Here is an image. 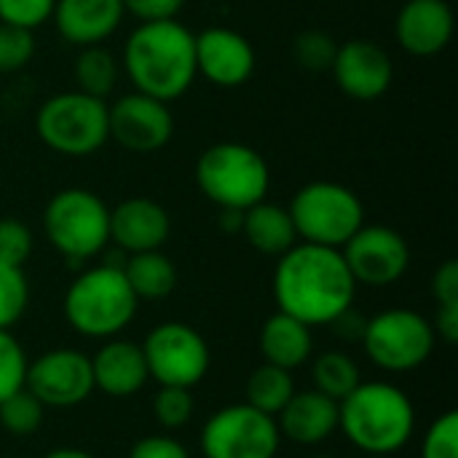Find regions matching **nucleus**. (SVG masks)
Wrapping results in <instances>:
<instances>
[{
  "instance_id": "cd10ccee",
  "label": "nucleus",
  "mask_w": 458,
  "mask_h": 458,
  "mask_svg": "<svg viewBox=\"0 0 458 458\" xmlns=\"http://www.w3.org/2000/svg\"><path fill=\"white\" fill-rule=\"evenodd\" d=\"M43 413H46L43 403L21 386L19 392H13L0 403V427L19 437L35 435L43 424Z\"/></svg>"
},
{
  "instance_id": "c85d7f7f",
  "label": "nucleus",
  "mask_w": 458,
  "mask_h": 458,
  "mask_svg": "<svg viewBox=\"0 0 458 458\" xmlns=\"http://www.w3.org/2000/svg\"><path fill=\"white\" fill-rule=\"evenodd\" d=\"M30 306V282L21 268L0 263V330H11Z\"/></svg>"
},
{
  "instance_id": "1a4fd4ad",
  "label": "nucleus",
  "mask_w": 458,
  "mask_h": 458,
  "mask_svg": "<svg viewBox=\"0 0 458 458\" xmlns=\"http://www.w3.org/2000/svg\"><path fill=\"white\" fill-rule=\"evenodd\" d=\"M360 344L376 368L411 373L432 357L437 335L424 314L413 309H386L365 322Z\"/></svg>"
},
{
  "instance_id": "aec40b11",
  "label": "nucleus",
  "mask_w": 458,
  "mask_h": 458,
  "mask_svg": "<svg viewBox=\"0 0 458 458\" xmlns=\"http://www.w3.org/2000/svg\"><path fill=\"white\" fill-rule=\"evenodd\" d=\"M276 427L295 445H319L338 432V403L317 389L295 392L279 411Z\"/></svg>"
},
{
  "instance_id": "4be33fe9",
  "label": "nucleus",
  "mask_w": 458,
  "mask_h": 458,
  "mask_svg": "<svg viewBox=\"0 0 458 458\" xmlns=\"http://www.w3.org/2000/svg\"><path fill=\"white\" fill-rule=\"evenodd\" d=\"M311 349H314L311 327L290 314L276 311L260 327V354L268 365H276L293 373L295 368L309 362Z\"/></svg>"
},
{
  "instance_id": "c756f323",
  "label": "nucleus",
  "mask_w": 458,
  "mask_h": 458,
  "mask_svg": "<svg viewBox=\"0 0 458 458\" xmlns=\"http://www.w3.org/2000/svg\"><path fill=\"white\" fill-rule=\"evenodd\" d=\"M335 51H338L335 38L322 30H303L293 40V56L306 72H330Z\"/></svg>"
},
{
  "instance_id": "58836bf2",
  "label": "nucleus",
  "mask_w": 458,
  "mask_h": 458,
  "mask_svg": "<svg viewBox=\"0 0 458 458\" xmlns=\"http://www.w3.org/2000/svg\"><path fill=\"white\" fill-rule=\"evenodd\" d=\"M432 295L437 301V306H448L458 303V263L456 260H445L435 276H432Z\"/></svg>"
},
{
  "instance_id": "412c9836",
  "label": "nucleus",
  "mask_w": 458,
  "mask_h": 458,
  "mask_svg": "<svg viewBox=\"0 0 458 458\" xmlns=\"http://www.w3.org/2000/svg\"><path fill=\"white\" fill-rule=\"evenodd\" d=\"M91 373L94 389L107 397H131L150 381L142 346L121 338H107V344L91 357Z\"/></svg>"
},
{
  "instance_id": "6ab92c4d",
  "label": "nucleus",
  "mask_w": 458,
  "mask_h": 458,
  "mask_svg": "<svg viewBox=\"0 0 458 458\" xmlns=\"http://www.w3.org/2000/svg\"><path fill=\"white\" fill-rule=\"evenodd\" d=\"M126 11L121 0H56L54 27L75 48L102 46L121 27Z\"/></svg>"
},
{
  "instance_id": "39448f33",
  "label": "nucleus",
  "mask_w": 458,
  "mask_h": 458,
  "mask_svg": "<svg viewBox=\"0 0 458 458\" xmlns=\"http://www.w3.org/2000/svg\"><path fill=\"white\" fill-rule=\"evenodd\" d=\"M196 185L217 209H250L271 188V166L244 142H215L196 158Z\"/></svg>"
},
{
  "instance_id": "5701e85b",
  "label": "nucleus",
  "mask_w": 458,
  "mask_h": 458,
  "mask_svg": "<svg viewBox=\"0 0 458 458\" xmlns=\"http://www.w3.org/2000/svg\"><path fill=\"white\" fill-rule=\"evenodd\" d=\"M242 233L250 242V247L266 258H279L293 244H298V233H295V225H293L287 207L274 204L268 199L244 209Z\"/></svg>"
},
{
  "instance_id": "c03bdc74",
  "label": "nucleus",
  "mask_w": 458,
  "mask_h": 458,
  "mask_svg": "<svg viewBox=\"0 0 458 458\" xmlns=\"http://www.w3.org/2000/svg\"><path fill=\"white\" fill-rule=\"evenodd\" d=\"M311 458H333V456H322V454H319V456H311Z\"/></svg>"
},
{
  "instance_id": "f03ea898",
  "label": "nucleus",
  "mask_w": 458,
  "mask_h": 458,
  "mask_svg": "<svg viewBox=\"0 0 458 458\" xmlns=\"http://www.w3.org/2000/svg\"><path fill=\"white\" fill-rule=\"evenodd\" d=\"M121 67L134 91L174 102L185 97L199 78L196 32L177 19L140 21L123 43Z\"/></svg>"
},
{
  "instance_id": "37998d69",
  "label": "nucleus",
  "mask_w": 458,
  "mask_h": 458,
  "mask_svg": "<svg viewBox=\"0 0 458 458\" xmlns=\"http://www.w3.org/2000/svg\"><path fill=\"white\" fill-rule=\"evenodd\" d=\"M43 458H94L91 454L81 451V448H56L51 454H46Z\"/></svg>"
},
{
  "instance_id": "e433bc0d",
  "label": "nucleus",
  "mask_w": 458,
  "mask_h": 458,
  "mask_svg": "<svg viewBox=\"0 0 458 458\" xmlns=\"http://www.w3.org/2000/svg\"><path fill=\"white\" fill-rule=\"evenodd\" d=\"M123 11L131 13L137 21H161V19H177L185 0H121Z\"/></svg>"
},
{
  "instance_id": "ea45409f",
  "label": "nucleus",
  "mask_w": 458,
  "mask_h": 458,
  "mask_svg": "<svg viewBox=\"0 0 458 458\" xmlns=\"http://www.w3.org/2000/svg\"><path fill=\"white\" fill-rule=\"evenodd\" d=\"M435 335L443 338L445 344H456L458 341V303L448 306H437V317H435Z\"/></svg>"
},
{
  "instance_id": "b1692460",
  "label": "nucleus",
  "mask_w": 458,
  "mask_h": 458,
  "mask_svg": "<svg viewBox=\"0 0 458 458\" xmlns=\"http://www.w3.org/2000/svg\"><path fill=\"white\" fill-rule=\"evenodd\" d=\"M121 271L137 301H161L169 298L177 287V268L161 250L126 255Z\"/></svg>"
},
{
  "instance_id": "2eb2a0df",
  "label": "nucleus",
  "mask_w": 458,
  "mask_h": 458,
  "mask_svg": "<svg viewBox=\"0 0 458 458\" xmlns=\"http://www.w3.org/2000/svg\"><path fill=\"white\" fill-rule=\"evenodd\" d=\"M330 72L335 86L357 102L381 99L394 83V62L389 51L370 38H352L338 43Z\"/></svg>"
},
{
  "instance_id": "4468645a",
  "label": "nucleus",
  "mask_w": 458,
  "mask_h": 458,
  "mask_svg": "<svg viewBox=\"0 0 458 458\" xmlns=\"http://www.w3.org/2000/svg\"><path fill=\"white\" fill-rule=\"evenodd\" d=\"M24 389L35 394L43 408H75L94 392L91 357L78 349H51L35 362H27Z\"/></svg>"
},
{
  "instance_id": "a211bd4d",
  "label": "nucleus",
  "mask_w": 458,
  "mask_h": 458,
  "mask_svg": "<svg viewBox=\"0 0 458 458\" xmlns=\"http://www.w3.org/2000/svg\"><path fill=\"white\" fill-rule=\"evenodd\" d=\"M169 233V212L148 196L123 199L115 209H110V242L126 255L161 250Z\"/></svg>"
},
{
  "instance_id": "423d86ee",
  "label": "nucleus",
  "mask_w": 458,
  "mask_h": 458,
  "mask_svg": "<svg viewBox=\"0 0 458 458\" xmlns=\"http://www.w3.org/2000/svg\"><path fill=\"white\" fill-rule=\"evenodd\" d=\"M107 105V99L81 89L59 91L38 107L35 131L48 150L67 158H89L110 142Z\"/></svg>"
},
{
  "instance_id": "f8f14e48",
  "label": "nucleus",
  "mask_w": 458,
  "mask_h": 458,
  "mask_svg": "<svg viewBox=\"0 0 458 458\" xmlns=\"http://www.w3.org/2000/svg\"><path fill=\"white\" fill-rule=\"evenodd\" d=\"M107 115L110 140L137 156L158 153L174 137V115L169 110V102H161L142 91L121 94L113 105H107Z\"/></svg>"
},
{
  "instance_id": "6e6552de",
  "label": "nucleus",
  "mask_w": 458,
  "mask_h": 458,
  "mask_svg": "<svg viewBox=\"0 0 458 458\" xmlns=\"http://www.w3.org/2000/svg\"><path fill=\"white\" fill-rule=\"evenodd\" d=\"M287 212L293 217L298 242L335 250H341L365 225L362 199L349 185L333 180H314L301 185Z\"/></svg>"
},
{
  "instance_id": "20e7f679",
  "label": "nucleus",
  "mask_w": 458,
  "mask_h": 458,
  "mask_svg": "<svg viewBox=\"0 0 458 458\" xmlns=\"http://www.w3.org/2000/svg\"><path fill=\"white\" fill-rule=\"evenodd\" d=\"M137 295L131 293L121 268L99 263L81 271L62 301L67 325L83 338L107 341L126 330L137 314Z\"/></svg>"
},
{
  "instance_id": "393cba45",
  "label": "nucleus",
  "mask_w": 458,
  "mask_h": 458,
  "mask_svg": "<svg viewBox=\"0 0 458 458\" xmlns=\"http://www.w3.org/2000/svg\"><path fill=\"white\" fill-rule=\"evenodd\" d=\"M72 70H75V83L81 91L107 99L118 83L121 62L105 46H86V48H78Z\"/></svg>"
},
{
  "instance_id": "f257e3e1",
  "label": "nucleus",
  "mask_w": 458,
  "mask_h": 458,
  "mask_svg": "<svg viewBox=\"0 0 458 458\" xmlns=\"http://www.w3.org/2000/svg\"><path fill=\"white\" fill-rule=\"evenodd\" d=\"M357 282L335 247L298 242L279 255L274 268V301L282 314L309 327L333 325L354 306Z\"/></svg>"
},
{
  "instance_id": "bb28decb",
  "label": "nucleus",
  "mask_w": 458,
  "mask_h": 458,
  "mask_svg": "<svg viewBox=\"0 0 458 458\" xmlns=\"http://www.w3.org/2000/svg\"><path fill=\"white\" fill-rule=\"evenodd\" d=\"M314 376V389L322 392L325 397L341 403L346 394H352L360 386V368L357 362L344 354V352H325L314 360L311 368Z\"/></svg>"
},
{
  "instance_id": "7ed1b4c3",
  "label": "nucleus",
  "mask_w": 458,
  "mask_h": 458,
  "mask_svg": "<svg viewBox=\"0 0 458 458\" xmlns=\"http://www.w3.org/2000/svg\"><path fill=\"white\" fill-rule=\"evenodd\" d=\"M338 429L365 456H394L413 440L416 408L389 381H360L338 403Z\"/></svg>"
},
{
  "instance_id": "473e14b6",
  "label": "nucleus",
  "mask_w": 458,
  "mask_h": 458,
  "mask_svg": "<svg viewBox=\"0 0 458 458\" xmlns=\"http://www.w3.org/2000/svg\"><path fill=\"white\" fill-rule=\"evenodd\" d=\"M27 354L11 330H0V403L24 386Z\"/></svg>"
},
{
  "instance_id": "f3484780",
  "label": "nucleus",
  "mask_w": 458,
  "mask_h": 458,
  "mask_svg": "<svg viewBox=\"0 0 458 458\" xmlns=\"http://www.w3.org/2000/svg\"><path fill=\"white\" fill-rule=\"evenodd\" d=\"M456 32V16L448 0H405L394 19V35L411 56L443 54Z\"/></svg>"
},
{
  "instance_id": "4c0bfd02",
  "label": "nucleus",
  "mask_w": 458,
  "mask_h": 458,
  "mask_svg": "<svg viewBox=\"0 0 458 458\" xmlns=\"http://www.w3.org/2000/svg\"><path fill=\"white\" fill-rule=\"evenodd\" d=\"M129 458H191L188 448L169 435H150L131 445Z\"/></svg>"
},
{
  "instance_id": "a19ab883",
  "label": "nucleus",
  "mask_w": 458,
  "mask_h": 458,
  "mask_svg": "<svg viewBox=\"0 0 458 458\" xmlns=\"http://www.w3.org/2000/svg\"><path fill=\"white\" fill-rule=\"evenodd\" d=\"M365 322H368V319L357 317L354 309H349L346 314H341V317L333 322V327H338L341 338H346V341H352V338L360 341V338H362V330H365Z\"/></svg>"
},
{
  "instance_id": "9b49d317",
  "label": "nucleus",
  "mask_w": 458,
  "mask_h": 458,
  "mask_svg": "<svg viewBox=\"0 0 458 458\" xmlns=\"http://www.w3.org/2000/svg\"><path fill=\"white\" fill-rule=\"evenodd\" d=\"M148 376L161 386L193 389L209 370V346L199 330L182 322H164L142 341Z\"/></svg>"
},
{
  "instance_id": "7c9ffc66",
  "label": "nucleus",
  "mask_w": 458,
  "mask_h": 458,
  "mask_svg": "<svg viewBox=\"0 0 458 458\" xmlns=\"http://www.w3.org/2000/svg\"><path fill=\"white\" fill-rule=\"evenodd\" d=\"M35 56V32L0 24V72H19Z\"/></svg>"
},
{
  "instance_id": "c9c22d12",
  "label": "nucleus",
  "mask_w": 458,
  "mask_h": 458,
  "mask_svg": "<svg viewBox=\"0 0 458 458\" xmlns=\"http://www.w3.org/2000/svg\"><path fill=\"white\" fill-rule=\"evenodd\" d=\"M54 5L56 0H0V24H13L35 32L51 19Z\"/></svg>"
},
{
  "instance_id": "a18cd8bd",
  "label": "nucleus",
  "mask_w": 458,
  "mask_h": 458,
  "mask_svg": "<svg viewBox=\"0 0 458 458\" xmlns=\"http://www.w3.org/2000/svg\"><path fill=\"white\" fill-rule=\"evenodd\" d=\"M368 458H392V456H368Z\"/></svg>"
},
{
  "instance_id": "0eeeda50",
  "label": "nucleus",
  "mask_w": 458,
  "mask_h": 458,
  "mask_svg": "<svg viewBox=\"0 0 458 458\" xmlns=\"http://www.w3.org/2000/svg\"><path fill=\"white\" fill-rule=\"evenodd\" d=\"M43 233L70 266L86 263L110 244V207L89 188H64L43 209Z\"/></svg>"
},
{
  "instance_id": "79ce46f5",
  "label": "nucleus",
  "mask_w": 458,
  "mask_h": 458,
  "mask_svg": "<svg viewBox=\"0 0 458 458\" xmlns=\"http://www.w3.org/2000/svg\"><path fill=\"white\" fill-rule=\"evenodd\" d=\"M242 217L244 212L239 209H220V228L228 233H242Z\"/></svg>"
},
{
  "instance_id": "ddd939ff",
  "label": "nucleus",
  "mask_w": 458,
  "mask_h": 458,
  "mask_svg": "<svg viewBox=\"0 0 458 458\" xmlns=\"http://www.w3.org/2000/svg\"><path fill=\"white\" fill-rule=\"evenodd\" d=\"M341 255L357 284L389 287L408 274L411 247L405 236L389 225H362L344 247Z\"/></svg>"
},
{
  "instance_id": "a878e982",
  "label": "nucleus",
  "mask_w": 458,
  "mask_h": 458,
  "mask_svg": "<svg viewBox=\"0 0 458 458\" xmlns=\"http://www.w3.org/2000/svg\"><path fill=\"white\" fill-rule=\"evenodd\" d=\"M293 394H295V384H293L290 370H284V368L263 362L247 378V405H252L255 411L268 413L274 419L290 403Z\"/></svg>"
},
{
  "instance_id": "f704fd0d",
  "label": "nucleus",
  "mask_w": 458,
  "mask_h": 458,
  "mask_svg": "<svg viewBox=\"0 0 458 458\" xmlns=\"http://www.w3.org/2000/svg\"><path fill=\"white\" fill-rule=\"evenodd\" d=\"M32 255V231L19 217H0V263L21 268Z\"/></svg>"
},
{
  "instance_id": "9d476101",
  "label": "nucleus",
  "mask_w": 458,
  "mask_h": 458,
  "mask_svg": "<svg viewBox=\"0 0 458 458\" xmlns=\"http://www.w3.org/2000/svg\"><path fill=\"white\" fill-rule=\"evenodd\" d=\"M279 445L276 419L247 403L220 408L201 429L204 458H276Z\"/></svg>"
},
{
  "instance_id": "2f4dec72",
  "label": "nucleus",
  "mask_w": 458,
  "mask_h": 458,
  "mask_svg": "<svg viewBox=\"0 0 458 458\" xmlns=\"http://www.w3.org/2000/svg\"><path fill=\"white\" fill-rule=\"evenodd\" d=\"M153 416L164 429H180L193 419V394L182 386H161L153 400Z\"/></svg>"
},
{
  "instance_id": "dca6fc26",
  "label": "nucleus",
  "mask_w": 458,
  "mask_h": 458,
  "mask_svg": "<svg viewBox=\"0 0 458 458\" xmlns=\"http://www.w3.org/2000/svg\"><path fill=\"white\" fill-rule=\"evenodd\" d=\"M258 64L255 46L231 27H207L196 35V72L217 89L244 86Z\"/></svg>"
},
{
  "instance_id": "72a5a7b5",
  "label": "nucleus",
  "mask_w": 458,
  "mask_h": 458,
  "mask_svg": "<svg viewBox=\"0 0 458 458\" xmlns=\"http://www.w3.org/2000/svg\"><path fill=\"white\" fill-rule=\"evenodd\" d=\"M421 458H458V413L448 411L432 421L421 440Z\"/></svg>"
}]
</instances>
